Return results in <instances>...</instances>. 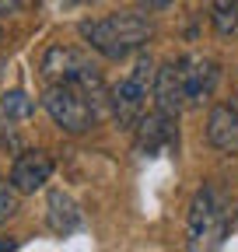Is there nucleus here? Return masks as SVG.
I'll list each match as a JSON object with an SVG mask.
<instances>
[{
  "label": "nucleus",
  "mask_w": 238,
  "mask_h": 252,
  "mask_svg": "<svg viewBox=\"0 0 238 252\" xmlns=\"http://www.w3.org/2000/svg\"><path fill=\"white\" fill-rule=\"evenodd\" d=\"M147 88H154V63H151V56H140L133 63V70L109 91V109L119 126H126V130L137 126V119L144 116Z\"/></svg>",
  "instance_id": "5"
},
{
  "label": "nucleus",
  "mask_w": 238,
  "mask_h": 252,
  "mask_svg": "<svg viewBox=\"0 0 238 252\" xmlns=\"http://www.w3.org/2000/svg\"><path fill=\"white\" fill-rule=\"evenodd\" d=\"M140 4H144L147 11H168V7L175 4V0H140Z\"/></svg>",
  "instance_id": "16"
},
{
  "label": "nucleus",
  "mask_w": 238,
  "mask_h": 252,
  "mask_svg": "<svg viewBox=\"0 0 238 252\" xmlns=\"http://www.w3.org/2000/svg\"><path fill=\"white\" fill-rule=\"evenodd\" d=\"M42 105L49 119L67 133H84L98 123V102L77 84H49L42 94Z\"/></svg>",
  "instance_id": "4"
},
{
  "label": "nucleus",
  "mask_w": 238,
  "mask_h": 252,
  "mask_svg": "<svg viewBox=\"0 0 238 252\" xmlns=\"http://www.w3.org/2000/svg\"><path fill=\"white\" fill-rule=\"evenodd\" d=\"M0 112H4V119H28L35 112V98L25 91H4L0 94Z\"/></svg>",
  "instance_id": "12"
},
{
  "label": "nucleus",
  "mask_w": 238,
  "mask_h": 252,
  "mask_svg": "<svg viewBox=\"0 0 238 252\" xmlns=\"http://www.w3.org/2000/svg\"><path fill=\"white\" fill-rule=\"evenodd\" d=\"M18 7H21V0H0V14H11Z\"/></svg>",
  "instance_id": "17"
},
{
  "label": "nucleus",
  "mask_w": 238,
  "mask_h": 252,
  "mask_svg": "<svg viewBox=\"0 0 238 252\" xmlns=\"http://www.w3.org/2000/svg\"><path fill=\"white\" fill-rule=\"evenodd\" d=\"M151 35H154V25L133 11L109 14L98 21H81V39L105 60H126V56L140 53Z\"/></svg>",
  "instance_id": "1"
},
{
  "label": "nucleus",
  "mask_w": 238,
  "mask_h": 252,
  "mask_svg": "<svg viewBox=\"0 0 238 252\" xmlns=\"http://www.w3.org/2000/svg\"><path fill=\"white\" fill-rule=\"evenodd\" d=\"M14 214H18V189L11 182H0V224H7Z\"/></svg>",
  "instance_id": "14"
},
{
  "label": "nucleus",
  "mask_w": 238,
  "mask_h": 252,
  "mask_svg": "<svg viewBox=\"0 0 238 252\" xmlns=\"http://www.w3.org/2000/svg\"><path fill=\"white\" fill-rule=\"evenodd\" d=\"M228 196L221 193V186L203 182L196 189V196L189 203V217H186V245L189 249H203V245H217L228 235Z\"/></svg>",
  "instance_id": "2"
},
{
  "label": "nucleus",
  "mask_w": 238,
  "mask_h": 252,
  "mask_svg": "<svg viewBox=\"0 0 238 252\" xmlns=\"http://www.w3.org/2000/svg\"><path fill=\"white\" fill-rule=\"evenodd\" d=\"M178 133H175V116L172 112H151V116H140L137 119V151L140 154H158L161 147H175Z\"/></svg>",
  "instance_id": "8"
},
{
  "label": "nucleus",
  "mask_w": 238,
  "mask_h": 252,
  "mask_svg": "<svg viewBox=\"0 0 238 252\" xmlns=\"http://www.w3.org/2000/svg\"><path fill=\"white\" fill-rule=\"evenodd\" d=\"M53 175V158L46 151H18L11 165V186L18 193H35Z\"/></svg>",
  "instance_id": "7"
},
{
  "label": "nucleus",
  "mask_w": 238,
  "mask_h": 252,
  "mask_svg": "<svg viewBox=\"0 0 238 252\" xmlns=\"http://www.w3.org/2000/svg\"><path fill=\"white\" fill-rule=\"evenodd\" d=\"M210 21H214V32L217 35H238V4L235 0H217L210 7Z\"/></svg>",
  "instance_id": "13"
},
{
  "label": "nucleus",
  "mask_w": 238,
  "mask_h": 252,
  "mask_svg": "<svg viewBox=\"0 0 238 252\" xmlns=\"http://www.w3.org/2000/svg\"><path fill=\"white\" fill-rule=\"evenodd\" d=\"M18 245H21L18 238H7V242H0V252H4V249H18Z\"/></svg>",
  "instance_id": "18"
},
{
  "label": "nucleus",
  "mask_w": 238,
  "mask_h": 252,
  "mask_svg": "<svg viewBox=\"0 0 238 252\" xmlns=\"http://www.w3.org/2000/svg\"><path fill=\"white\" fill-rule=\"evenodd\" d=\"M0 70H4V63H0Z\"/></svg>",
  "instance_id": "20"
},
{
  "label": "nucleus",
  "mask_w": 238,
  "mask_h": 252,
  "mask_svg": "<svg viewBox=\"0 0 238 252\" xmlns=\"http://www.w3.org/2000/svg\"><path fill=\"white\" fill-rule=\"evenodd\" d=\"M0 151H7V154L25 151V147H21V137L14 133V126H11V119H7V123H0Z\"/></svg>",
  "instance_id": "15"
},
{
  "label": "nucleus",
  "mask_w": 238,
  "mask_h": 252,
  "mask_svg": "<svg viewBox=\"0 0 238 252\" xmlns=\"http://www.w3.org/2000/svg\"><path fill=\"white\" fill-rule=\"evenodd\" d=\"M154 102L161 112L178 116L189 102H186V84H182V70H178V60H168L154 70Z\"/></svg>",
  "instance_id": "10"
},
{
  "label": "nucleus",
  "mask_w": 238,
  "mask_h": 252,
  "mask_svg": "<svg viewBox=\"0 0 238 252\" xmlns=\"http://www.w3.org/2000/svg\"><path fill=\"white\" fill-rule=\"evenodd\" d=\"M81 4H91V0H81Z\"/></svg>",
  "instance_id": "19"
},
{
  "label": "nucleus",
  "mask_w": 238,
  "mask_h": 252,
  "mask_svg": "<svg viewBox=\"0 0 238 252\" xmlns=\"http://www.w3.org/2000/svg\"><path fill=\"white\" fill-rule=\"evenodd\" d=\"M178 70H182L186 102H189V105H200V102H207V98H210V94H214V88H217V77H221L217 63H214L210 56H200V53L182 56V60H178Z\"/></svg>",
  "instance_id": "6"
},
{
  "label": "nucleus",
  "mask_w": 238,
  "mask_h": 252,
  "mask_svg": "<svg viewBox=\"0 0 238 252\" xmlns=\"http://www.w3.org/2000/svg\"><path fill=\"white\" fill-rule=\"evenodd\" d=\"M207 144L221 154H238V102H221L207 116Z\"/></svg>",
  "instance_id": "9"
},
{
  "label": "nucleus",
  "mask_w": 238,
  "mask_h": 252,
  "mask_svg": "<svg viewBox=\"0 0 238 252\" xmlns=\"http://www.w3.org/2000/svg\"><path fill=\"white\" fill-rule=\"evenodd\" d=\"M42 77L49 84H77L81 91H88L95 102L105 98V84H102V74L91 60H88L81 49H70V46H49L42 53Z\"/></svg>",
  "instance_id": "3"
},
{
  "label": "nucleus",
  "mask_w": 238,
  "mask_h": 252,
  "mask_svg": "<svg viewBox=\"0 0 238 252\" xmlns=\"http://www.w3.org/2000/svg\"><path fill=\"white\" fill-rule=\"evenodd\" d=\"M235 4H238V0H235Z\"/></svg>",
  "instance_id": "21"
},
{
  "label": "nucleus",
  "mask_w": 238,
  "mask_h": 252,
  "mask_svg": "<svg viewBox=\"0 0 238 252\" xmlns=\"http://www.w3.org/2000/svg\"><path fill=\"white\" fill-rule=\"evenodd\" d=\"M46 220H49L53 235H70V231L81 228V210H77V203L63 193V189H53L49 203H46Z\"/></svg>",
  "instance_id": "11"
}]
</instances>
